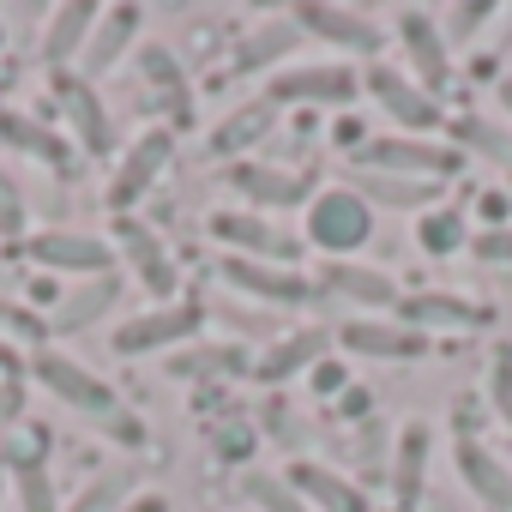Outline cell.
<instances>
[{"instance_id": "cell-40", "label": "cell", "mask_w": 512, "mask_h": 512, "mask_svg": "<svg viewBox=\"0 0 512 512\" xmlns=\"http://www.w3.org/2000/svg\"><path fill=\"white\" fill-rule=\"evenodd\" d=\"M500 7H488V0H476V7H452L446 13V25H452V37H476V25H488Z\"/></svg>"}, {"instance_id": "cell-17", "label": "cell", "mask_w": 512, "mask_h": 512, "mask_svg": "<svg viewBox=\"0 0 512 512\" xmlns=\"http://www.w3.org/2000/svg\"><path fill=\"white\" fill-rule=\"evenodd\" d=\"M115 241H121V253H127V266L139 272V284L151 290V296H175V260L163 253V241L139 223V217H121V229H115Z\"/></svg>"}, {"instance_id": "cell-42", "label": "cell", "mask_w": 512, "mask_h": 512, "mask_svg": "<svg viewBox=\"0 0 512 512\" xmlns=\"http://www.w3.org/2000/svg\"><path fill=\"white\" fill-rule=\"evenodd\" d=\"M0 326H13V332H25L31 344L43 338V320H37L31 308H13V302H0Z\"/></svg>"}, {"instance_id": "cell-44", "label": "cell", "mask_w": 512, "mask_h": 512, "mask_svg": "<svg viewBox=\"0 0 512 512\" xmlns=\"http://www.w3.org/2000/svg\"><path fill=\"white\" fill-rule=\"evenodd\" d=\"M338 410H344V422H362V416H368V410H374V392H362V386H350V392H344V404H338Z\"/></svg>"}, {"instance_id": "cell-10", "label": "cell", "mask_w": 512, "mask_h": 512, "mask_svg": "<svg viewBox=\"0 0 512 512\" xmlns=\"http://www.w3.org/2000/svg\"><path fill=\"white\" fill-rule=\"evenodd\" d=\"M362 91V79L350 73V67H290V73H272V85H266V103L272 109H284V103H320V109H338V103H350Z\"/></svg>"}, {"instance_id": "cell-22", "label": "cell", "mask_w": 512, "mask_h": 512, "mask_svg": "<svg viewBox=\"0 0 512 512\" xmlns=\"http://www.w3.org/2000/svg\"><path fill=\"white\" fill-rule=\"evenodd\" d=\"M97 19H103V7H91V0H67V7H55V13H49V37H43V61L61 73V67L91 43Z\"/></svg>"}, {"instance_id": "cell-1", "label": "cell", "mask_w": 512, "mask_h": 512, "mask_svg": "<svg viewBox=\"0 0 512 512\" xmlns=\"http://www.w3.org/2000/svg\"><path fill=\"white\" fill-rule=\"evenodd\" d=\"M374 235V205L356 193V187H320L308 199V247L332 253V260H350L356 247H368Z\"/></svg>"}, {"instance_id": "cell-8", "label": "cell", "mask_w": 512, "mask_h": 512, "mask_svg": "<svg viewBox=\"0 0 512 512\" xmlns=\"http://www.w3.org/2000/svg\"><path fill=\"white\" fill-rule=\"evenodd\" d=\"M169 151H175V133H169V127L139 133V139L127 145V157L115 163V175H109V205H115V211H133V205L157 187V175H163Z\"/></svg>"}, {"instance_id": "cell-19", "label": "cell", "mask_w": 512, "mask_h": 512, "mask_svg": "<svg viewBox=\"0 0 512 512\" xmlns=\"http://www.w3.org/2000/svg\"><path fill=\"white\" fill-rule=\"evenodd\" d=\"M320 356H326V332H320V326L284 332V338H272V344L260 350V362H253V380H266V386H284V380H296L302 368H314Z\"/></svg>"}, {"instance_id": "cell-39", "label": "cell", "mask_w": 512, "mask_h": 512, "mask_svg": "<svg viewBox=\"0 0 512 512\" xmlns=\"http://www.w3.org/2000/svg\"><path fill=\"white\" fill-rule=\"evenodd\" d=\"M13 229H25V199H19V181L0 169V235H13Z\"/></svg>"}, {"instance_id": "cell-47", "label": "cell", "mask_w": 512, "mask_h": 512, "mask_svg": "<svg viewBox=\"0 0 512 512\" xmlns=\"http://www.w3.org/2000/svg\"><path fill=\"white\" fill-rule=\"evenodd\" d=\"M494 97H500V109H506V115H512V73H506V79H500V85H494Z\"/></svg>"}, {"instance_id": "cell-38", "label": "cell", "mask_w": 512, "mask_h": 512, "mask_svg": "<svg viewBox=\"0 0 512 512\" xmlns=\"http://www.w3.org/2000/svg\"><path fill=\"white\" fill-rule=\"evenodd\" d=\"M488 398H494L500 422L512 428V356H494V368H488Z\"/></svg>"}, {"instance_id": "cell-20", "label": "cell", "mask_w": 512, "mask_h": 512, "mask_svg": "<svg viewBox=\"0 0 512 512\" xmlns=\"http://www.w3.org/2000/svg\"><path fill=\"white\" fill-rule=\"evenodd\" d=\"M338 338H344V350H356V356H380V362H410V356L428 350L422 332H410L404 320H350Z\"/></svg>"}, {"instance_id": "cell-31", "label": "cell", "mask_w": 512, "mask_h": 512, "mask_svg": "<svg viewBox=\"0 0 512 512\" xmlns=\"http://www.w3.org/2000/svg\"><path fill=\"white\" fill-rule=\"evenodd\" d=\"M133 482H139V464H115V470H103L67 512H121V506L133 500Z\"/></svg>"}, {"instance_id": "cell-26", "label": "cell", "mask_w": 512, "mask_h": 512, "mask_svg": "<svg viewBox=\"0 0 512 512\" xmlns=\"http://www.w3.org/2000/svg\"><path fill=\"white\" fill-rule=\"evenodd\" d=\"M272 127H278V109H272V103H247V109H235L229 121H217L211 151H217V157H241L247 145H260Z\"/></svg>"}, {"instance_id": "cell-46", "label": "cell", "mask_w": 512, "mask_h": 512, "mask_svg": "<svg viewBox=\"0 0 512 512\" xmlns=\"http://www.w3.org/2000/svg\"><path fill=\"white\" fill-rule=\"evenodd\" d=\"M0 374H19V350L7 338H0Z\"/></svg>"}, {"instance_id": "cell-28", "label": "cell", "mask_w": 512, "mask_h": 512, "mask_svg": "<svg viewBox=\"0 0 512 512\" xmlns=\"http://www.w3.org/2000/svg\"><path fill=\"white\" fill-rule=\"evenodd\" d=\"M0 139L19 145V151H31V157L49 163V169H67V163H73V151H67L61 133H49V127H37L31 115H13V109H0Z\"/></svg>"}, {"instance_id": "cell-33", "label": "cell", "mask_w": 512, "mask_h": 512, "mask_svg": "<svg viewBox=\"0 0 512 512\" xmlns=\"http://www.w3.org/2000/svg\"><path fill=\"white\" fill-rule=\"evenodd\" d=\"M458 151H476V157L512 169V133H500V127L482 121V115H464V121H458Z\"/></svg>"}, {"instance_id": "cell-23", "label": "cell", "mask_w": 512, "mask_h": 512, "mask_svg": "<svg viewBox=\"0 0 512 512\" xmlns=\"http://www.w3.org/2000/svg\"><path fill=\"white\" fill-rule=\"evenodd\" d=\"M139 7H109L103 19H97V31H91V43H85V73L97 79V73H109L121 55H127V43H133V31H139Z\"/></svg>"}, {"instance_id": "cell-9", "label": "cell", "mask_w": 512, "mask_h": 512, "mask_svg": "<svg viewBox=\"0 0 512 512\" xmlns=\"http://www.w3.org/2000/svg\"><path fill=\"white\" fill-rule=\"evenodd\" d=\"M398 43H404V61H410V73H416V85L428 97L452 85V55H446V31L434 25V13L404 7L398 13Z\"/></svg>"}, {"instance_id": "cell-14", "label": "cell", "mask_w": 512, "mask_h": 512, "mask_svg": "<svg viewBox=\"0 0 512 512\" xmlns=\"http://www.w3.org/2000/svg\"><path fill=\"white\" fill-rule=\"evenodd\" d=\"M404 326L410 332H476L488 326V308L470 302V296H452V290H422V296H404L398 302Z\"/></svg>"}, {"instance_id": "cell-18", "label": "cell", "mask_w": 512, "mask_h": 512, "mask_svg": "<svg viewBox=\"0 0 512 512\" xmlns=\"http://www.w3.org/2000/svg\"><path fill=\"white\" fill-rule=\"evenodd\" d=\"M290 488L308 506H320V512H368V494L350 476H338L332 464H314V458H296L290 464Z\"/></svg>"}, {"instance_id": "cell-3", "label": "cell", "mask_w": 512, "mask_h": 512, "mask_svg": "<svg viewBox=\"0 0 512 512\" xmlns=\"http://www.w3.org/2000/svg\"><path fill=\"white\" fill-rule=\"evenodd\" d=\"M31 380H37L43 392H55L67 410L91 416V422H115V416H121L115 386H109V380H97L91 368H79V362H73V356H61V350H31Z\"/></svg>"}, {"instance_id": "cell-37", "label": "cell", "mask_w": 512, "mask_h": 512, "mask_svg": "<svg viewBox=\"0 0 512 512\" xmlns=\"http://www.w3.org/2000/svg\"><path fill=\"white\" fill-rule=\"evenodd\" d=\"M308 386H314V398H338V392H350V368L338 356H320L308 368Z\"/></svg>"}, {"instance_id": "cell-41", "label": "cell", "mask_w": 512, "mask_h": 512, "mask_svg": "<svg viewBox=\"0 0 512 512\" xmlns=\"http://www.w3.org/2000/svg\"><path fill=\"white\" fill-rule=\"evenodd\" d=\"M470 247H476V260H512V229H506V223H494V229H488V235H476Z\"/></svg>"}, {"instance_id": "cell-13", "label": "cell", "mask_w": 512, "mask_h": 512, "mask_svg": "<svg viewBox=\"0 0 512 512\" xmlns=\"http://www.w3.org/2000/svg\"><path fill=\"white\" fill-rule=\"evenodd\" d=\"M290 25L302 31V37H320V43H332V49H350V55H380V31H374V19H362L356 7H296L290 13Z\"/></svg>"}, {"instance_id": "cell-4", "label": "cell", "mask_w": 512, "mask_h": 512, "mask_svg": "<svg viewBox=\"0 0 512 512\" xmlns=\"http://www.w3.org/2000/svg\"><path fill=\"white\" fill-rule=\"evenodd\" d=\"M356 163H362L368 175L446 181V175L464 169V151H458V145H440V139H416V133H404V139H368V145L356 151Z\"/></svg>"}, {"instance_id": "cell-48", "label": "cell", "mask_w": 512, "mask_h": 512, "mask_svg": "<svg viewBox=\"0 0 512 512\" xmlns=\"http://www.w3.org/2000/svg\"><path fill=\"white\" fill-rule=\"evenodd\" d=\"M0 512H7V458H0Z\"/></svg>"}, {"instance_id": "cell-5", "label": "cell", "mask_w": 512, "mask_h": 512, "mask_svg": "<svg viewBox=\"0 0 512 512\" xmlns=\"http://www.w3.org/2000/svg\"><path fill=\"white\" fill-rule=\"evenodd\" d=\"M211 241H223L229 253H241V260H278V266H296V253H302V235L278 229L266 211H211Z\"/></svg>"}, {"instance_id": "cell-7", "label": "cell", "mask_w": 512, "mask_h": 512, "mask_svg": "<svg viewBox=\"0 0 512 512\" xmlns=\"http://www.w3.org/2000/svg\"><path fill=\"white\" fill-rule=\"evenodd\" d=\"M229 187L260 211H296V205L308 211V199L320 193L308 169H278V163H229Z\"/></svg>"}, {"instance_id": "cell-35", "label": "cell", "mask_w": 512, "mask_h": 512, "mask_svg": "<svg viewBox=\"0 0 512 512\" xmlns=\"http://www.w3.org/2000/svg\"><path fill=\"white\" fill-rule=\"evenodd\" d=\"M13 482H19V506H25V512H61L49 464H13Z\"/></svg>"}, {"instance_id": "cell-15", "label": "cell", "mask_w": 512, "mask_h": 512, "mask_svg": "<svg viewBox=\"0 0 512 512\" xmlns=\"http://www.w3.org/2000/svg\"><path fill=\"white\" fill-rule=\"evenodd\" d=\"M452 464H458V482H464L488 512H512V464H500V458H494L482 440H470V434H458Z\"/></svg>"}, {"instance_id": "cell-16", "label": "cell", "mask_w": 512, "mask_h": 512, "mask_svg": "<svg viewBox=\"0 0 512 512\" xmlns=\"http://www.w3.org/2000/svg\"><path fill=\"white\" fill-rule=\"evenodd\" d=\"M55 97H61V109H67V121H73V133H79V145H85L91 157H109V151H115V127H109L97 91H91L79 73H55Z\"/></svg>"}, {"instance_id": "cell-32", "label": "cell", "mask_w": 512, "mask_h": 512, "mask_svg": "<svg viewBox=\"0 0 512 512\" xmlns=\"http://www.w3.org/2000/svg\"><path fill=\"white\" fill-rule=\"evenodd\" d=\"M247 368V356L241 350H217V344H205V350H175L169 356V374L175 380H211V374H241Z\"/></svg>"}, {"instance_id": "cell-34", "label": "cell", "mask_w": 512, "mask_h": 512, "mask_svg": "<svg viewBox=\"0 0 512 512\" xmlns=\"http://www.w3.org/2000/svg\"><path fill=\"white\" fill-rule=\"evenodd\" d=\"M241 494L253 506H266V512H308V500L290 488V476H266V470H247L241 476Z\"/></svg>"}, {"instance_id": "cell-2", "label": "cell", "mask_w": 512, "mask_h": 512, "mask_svg": "<svg viewBox=\"0 0 512 512\" xmlns=\"http://www.w3.org/2000/svg\"><path fill=\"white\" fill-rule=\"evenodd\" d=\"M205 332V308L199 302H163V308H145V314H133V320H121L115 332H109V350L115 356H151V350H181V344H193Z\"/></svg>"}, {"instance_id": "cell-25", "label": "cell", "mask_w": 512, "mask_h": 512, "mask_svg": "<svg viewBox=\"0 0 512 512\" xmlns=\"http://www.w3.org/2000/svg\"><path fill=\"white\" fill-rule=\"evenodd\" d=\"M422 476H428V428H422V422H410V428L398 434V446H392V494H398V506H404V512L416 506Z\"/></svg>"}, {"instance_id": "cell-36", "label": "cell", "mask_w": 512, "mask_h": 512, "mask_svg": "<svg viewBox=\"0 0 512 512\" xmlns=\"http://www.w3.org/2000/svg\"><path fill=\"white\" fill-rule=\"evenodd\" d=\"M139 73H145L157 91H175V103L187 97V85H181V67L169 61V49H145V55H139Z\"/></svg>"}, {"instance_id": "cell-24", "label": "cell", "mask_w": 512, "mask_h": 512, "mask_svg": "<svg viewBox=\"0 0 512 512\" xmlns=\"http://www.w3.org/2000/svg\"><path fill=\"white\" fill-rule=\"evenodd\" d=\"M115 302H121V278H85V284L55 308L49 332H85V326H97Z\"/></svg>"}, {"instance_id": "cell-29", "label": "cell", "mask_w": 512, "mask_h": 512, "mask_svg": "<svg viewBox=\"0 0 512 512\" xmlns=\"http://www.w3.org/2000/svg\"><path fill=\"white\" fill-rule=\"evenodd\" d=\"M416 247L428 253V260H446V253L470 247V217H464V211H446V205L422 211V217H416Z\"/></svg>"}, {"instance_id": "cell-12", "label": "cell", "mask_w": 512, "mask_h": 512, "mask_svg": "<svg viewBox=\"0 0 512 512\" xmlns=\"http://www.w3.org/2000/svg\"><path fill=\"white\" fill-rule=\"evenodd\" d=\"M368 97L398 121V127H410L416 139H428V127H440V103L410 79V73H398V67H368Z\"/></svg>"}, {"instance_id": "cell-11", "label": "cell", "mask_w": 512, "mask_h": 512, "mask_svg": "<svg viewBox=\"0 0 512 512\" xmlns=\"http://www.w3.org/2000/svg\"><path fill=\"white\" fill-rule=\"evenodd\" d=\"M217 278L235 284V290L253 296V302H272V308H296V302L314 296V284H308L302 272H290V266H266V260H241V253H223Z\"/></svg>"}, {"instance_id": "cell-6", "label": "cell", "mask_w": 512, "mask_h": 512, "mask_svg": "<svg viewBox=\"0 0 512 512\" xmlns=\"http://www.w3.org/2000/svg\"><path fill=\"white\" fill-rule=\"evenodd\" d=\"M25 253L43 272H79V278H109V266H115V247L91 229H43L25 241Z\"/></svg>"}, {"instance_id": "cell-49", "label": "cell", "mask_w": 512, "mask_h": 512, "mask_svg": "<svg viewBox=\"0 0 512 512\" xmlns=\"http://www.w3.org/2000/svg\"><path fill=\"white\" fill-rule=\"evenodd\" d=\"M0 49H7V31H0Z\"/></svg>"}, {"instance_id": "cell-45", "label": "cell", "mask_w": 512, "mask_h": 512, "mask_svg": "<svg viewBox=\"0 0 512 512\" xmlns=\"http://www.w3.org/2000/svg\"><path fill=\"white\" fill-rule=\"evenodd\" d=\"M121 512H169V500H163V494H151V488H145V494H133V500H127V506H121Z\"/></svg>"}, {"instance_id": "cell-30", "label": "cell", "mask_w": 512, "mask_h": 512, "mask_svg": "<svg viewBox=\"0 0 512 512\" xmlns=\"http://www.w3.org/2000/svg\"><path fill=\"white\" fill-rule=\"evenodd\" d=\"M296 25L284 19V25H266V31H247L241 37V49H235V73H260V67H272V61H284L290 49H296Z\"/></svg>"}, {"instance_id": "cell-43", "label": "cell", "mask_w": 512, "mask_h": 512, "mask_svg": "<svg viewBox=\"0 0 512 512\" xmlns=\"http://www.w3.org/2000/svg\"><path fill=\"white\" fill-rule=\"evenodd\" d=\"M223 320H229L235 332H272V338H284V332H278V320H260V314H247V308H229V302H223Z\"/></svg>"}, {"instance_id": "cell-21", "label": "cell", "mask_w": 512, "mask_h": 512, "mask_svg": "<svg viewBox=\"0 0 512 512\" xmlns=\"http://www.w3.org/2000/svg\"><path fill=\"white\" fill-rule=\"evenodd\" d=\"M326 290L344 296V302H362V308H398V302H404V290H398L392 272H380V266H350V260H332V266H326Z\"/></svg>"}, {"instance_id": "cell-27", "label": "cell", "mask_w": 512, "mask_h": 512, "mask_svg": "<svg viewBox=\"0 0 512 512\" xmlns=\"http://www.w3.org/2000/svg\"><path fill=\"white\" fill-rule=\"evenodd\" d=\"M368 205H392V211H434L440 181H410V175H362L356 187Z\"/></svg>"}, {"instance_id": "cell-50", "label": "cell", "mask_w": 512, "mask_h": 512, "mask_svg": "<svg viewBox=\"0 0 512 512\" xmlns=\"http://www.w3.org/2000/svg\"><path fill=\"white\" fill-rule=\"evenodd\" d=\"M506 181H512V175H506Z\"/></svg>"}]
</instances>
